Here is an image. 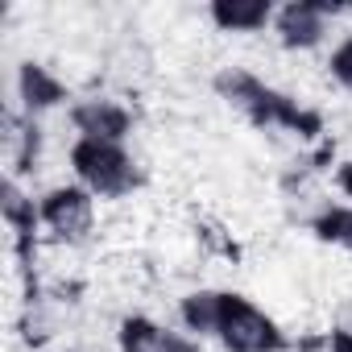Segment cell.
Returning a JSON list of instances; mask_svg holds the SVG:
<instances>
[{
    "label": "cell",
    "mask_w": 352,
    "mask_h": 352,
    "mask_svg": "<svg viewBox=\"0 0 352 352\" xmlns=\"http://www.w3.org/2000/svg\"><path fill=\"white\" fill-rule=\"evenodd\" d=\"M336 21L331 5H315V0H294L274 13V34L286 50H315Z\"/></svg>",
    "instance_id": "5b68a950"
},
{
    "label": "cell",
    "mask_w": 352,
    "mask_h": 352,
    "mask_svg": "<svg viewBox=\"0 0 352 352\" xmlns=\"http://www.w3.org/2000/svg\"><path fill=\"white\" fill-rule=\"evenodd\" d=\"M274 5L270 0H216V5L208 9L212 25L220 34H257L265 25H274Z\"/></svg>",
    "instance_id": "52a82bcc"
},
{
    "label": "cell",
    "mask_w": 352,
    "mask_h": 352,
    "mask_svg": "<svg viewBox=\"0 0 352 352\" xmlns=\"http://www.w3.org/2000/svg\"><path fill=\"white\" fill-rule=\"evenodd\" d=\"M336 187H340V191H344V199L352 204V157H348V162L336 170Z\"/></svg>",
    "instance_id": "8fae6325"
},
{
    "label": "cell",
    "mask_w": 352,
    "mask_h": 352,
    "mask_svg": "<svg viewBox=\"0 0 352 352\" xmlns=\"http://www.w3.org/2000/svg\"><path fill=\"white\" fill-rule=\"evenodd\" d=\"M327 75H331L344 91H352V34H344V38L331 46V54H327Z\"/></svg>",
    "instance_id": "30bf717a"
},
{
    "label": "cell",
    "mask_w": 352,
    "mask_h": 352,
    "mask_svg": "<svg viewBox=\"0 0 352 352\" xmlns=\"http://www.w3.org/2000/svg\"><path fill=\"white\" fill-rule=\"evenodd\" d=\"M315 236L319 241H327V245H336V249H348L352 253V204H331L315 224Z\"/></svg>",
    "instance_id": "9c48e42d"
},
{
    "label": "cell",
    "mask_w": 352,
    "mask_h": 352,
    "mask_svg": "<svg viewBox=\"0 0 352 352\" xmlns=\"http://www.w3.org/2000/svg\"><path fill=\"white\" fill-rule=\"evenodd\" d=\"M75 137H91V141H124L133 137V108L120 96H83L71 104L67 112Z\"/></svg>",
    "instance_id": "277c9868"
},
{
    "label": "cell",
    "mask_w": 352,
    "mask_h": 352,
    "mask_svg": "<svg viewBox=\"0 0 352 352\" xmlns=\"http://www.w3.org/2000/svg\"><path fill=\"white\" fill-rule=\"evenodd\" d=\"M67 162L71 174L83 191H91L96 199H129L141 187V170L137 157L129 153L124 141H91V137H75L67 145Z\"/></svg>",
    "instance_id": "6da1fadb"
},
{
    "label": "cell",
    "mask_w": 352,
    "mask_h": 352,
    "mask_svg": "<svg viewBox=\"0 0 352 352\" xmlns=\"http://www.w3.org/2000/svg\"><path fill=\"white\" fill-rule=\"evenodd\" d=\"M38 220L63 249H83L100 232V199L79 183H54L38 195Z\"/></svg>",
    "instance_id": "7a4b0ae2"
},
{
    "label": "cell",
    "mask_w": 352,
    "mask_h": 352,
    "mask_svg": "<svg viewBox=\"0 0 352 352\" xmlns=\"http://www.w3.org/2000/svg\"><path fill=\"white\" fill-rule=\"evenodd\" d=\"M216 340L224 344V352H282L286 348V336H282L278 319L265 315L253 298L228 294V290H224Z\"/></svg>",
    "instance_id": "3957f363"
},
{
    "label": "cell",
    "mask_w": 352,
    "mask_h": 352,
    "mask_svg": "<svg viewBox=\"0 0 352 352\" xmlns=\"http://www.w3.org/2000/svg\"><path fill=\"white\" fill-rule=\"evenodd\" d=\"M21 100H25V112L38 116L42 108H54L63 100V83L42 63H25L21 67Z\"/></svg>",
    "instance_id": "ba28073f"
},
{
    "label": "cell",
    "mask_w": 352,
    "mask_h": 352,
    "mask_svg": "<svg viewBox=\"0 0 352 352\" xmlns=\"http://www.w3.org/2000/svg\"><path fill=\"white\" fill-rule=\"evenodd\" d=\"M116 352H199L195 340L149 315H124L116 323Z\"/></svg>",
    "instance_id": "8992f818"
}]
</instances>
